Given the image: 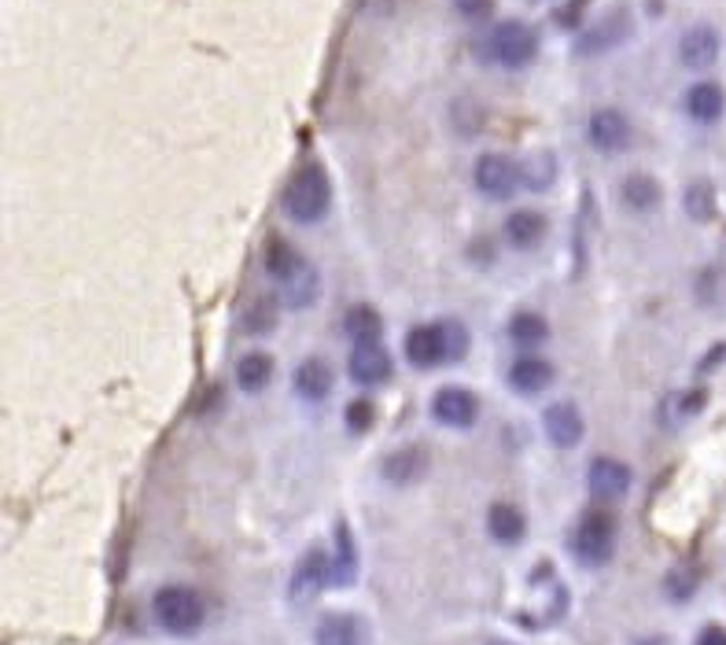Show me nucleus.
Instances as JSON below:
<instances>
[{
    "instance_id": "obj_1",
    "label": "nucleus",
    "mask_w": 726,
    "mask_h": 645,
    "mask_svg": "<svg viewBox=\"0 0 726 645\" xmlns=\"http://www.w3.org/2000/svg\"><path fill=\"white\" fill-rule=\"evenodd\" d=\"M281 207L295 225H317L333 211V181H328V173L317 162L295 170L292 181L284 184Z\"/></svg>"
},
{
    "instance_id": "obj_2",
    "label": "nucleus",
    "mask_w": 726,
    "mask_h": 645,
    "mask_svg": "<svg viewBox=\"0 0 726 645\" xmlns=\"http://www.w3.org/2000/svg\"><path fill=\"white\" fill-rule=\"evenodd\" d=\"M151 612H156L159 627L167 634H178V638H189L207 620L203 598L192 586H162L156 601H151Z\"/></svg>"
},
{
    "instance_id": "obj_3",
    "label": "nucleus",
    "mask_w": 726,
    "mask_h": 645,
    "mask_svg": "<svg viewBox=\"0 0 726 645\" xmlns=\"http://www.w3.org/2000/svg\"><path fill=\"white\" fill-rule=\"evenodd\" d=\"M491 63H498L505 71H520L527 63H535L538 56V34L535 27L520 23V19H505L491 30L487 45H483Z\"/></svg>"
},
{
    "instance_id": "obj_4",
    "label": "nucleus",
    "mask_w": 726,
    "mask_h": 645,
    "mask_svg": "<svg viewBox=\"0 0 726 645\" xmlns=\"http://www.w3.org/2000/svg\"><path fill=\"white\" fill-rule=\"evenodd\" d=\"M612 550H615V524L609 512L601 509L582 512V520L571 531V553H576V561L587 568H601L612 557Z\"/></svg>"
},
{
    "instance_id": "obj_5",
    "label": "nucleus",
    "mask_w": 726,
    "mask_h": 645,
    "mask_svg": "<svg viewBox=\"0 0 726 645\" xmlns=\"http://www.w3.org/2000/svg\"><path fill=\"white\" fill-rule=\"evenodd\" d=\"M631 34H634V15H631V8L620 4V8H612V12H604L593 27L579 30V38H576V56H582V60L604 56V52L620 49Z\"/></svg>"
},
{
    "instance_id": "obj_6",
    "label": "nucleus",
    "mask_w": 726,
    "mask_h": 645,
    "mask_svg": "<svg viewBox=\"0 0 726 645\" xmlns=\"http://www.w3.org/2000/svg\"><path fill=\"white\" fill-rule=\"evenodd\" d=\"M472 181H476L480 195L487 200L502 203V200H513V192L520 189L524 178H520V167L509 159V156H498V151H487V156L476 159V170H472Z\"/></svg>"
},
{
    "instance_id": "obj_7",
    "label": "nucleus",
    "mask_w": 726,
    "mask_h": 645,
    "mask_svg": "<svg viewBox=\"0 0 726 645\" xmlns=\"http://www.w3.org/2000/svg\"><path fill=\"white\" fill-rule=\"evenodd\" d=\"M587 137L593 148L604 151V156H620V151H627V145H631L634 129H631V118H627L620 107H601V112L590 115Z\"/></svg>"
},
{
    "instance_id": "obj_8",
    "label": "nucleus",
    "mask_w": 726,
    "mask_h": 645,
    "mask_svg": "<svg viewBox=\"0 0 726 645\" xmlns=\"http://www.w3.org/2000/svg\"><path fill=\"white\" fill-rule=\"evenodd\" d=\"M406 358L413 369H435L439 362H450V340L446 321L443 325H417L406 332Z\"/></svg>"
},
{
    "instance_id": "obj_9",
    "label": "nucleus",
    "mask_w": 726,
    "mask_h": 645,
    "mask_svg": "<svg viewBox=\"0 0 726 645\" xmlns=\"http://www.w3.org/2000/svg\"><path fill=\"white\" fill-rule=\"evenodd\" d=\"M432 417L443 429H472L480 421V399L469 388H443L432 399Z\"/></svg>"
},
{
    "instance_id": "obj_10",
    "label": "nucleus",
    "mask_w": 726,
    "mask_h": 645,
    "mask_svg": "<svg viewBox=\"0 0 726 645\" xmlns=\"http://www.w3.org/2000/svg\"><path fill=\"white\" fill-rule=\"evenodd\" d=\"M631 468L615 457H598L587 473V484H590V495L601 498V501H620L627 490H631Z\"/></svg>"
},
{
    "instance_id": "obj_11",
    "label": "nucleus",
    "mask_w": 726,
    "mask_h": 645,
    "mask_svg": "<svg viewBox=\"0 0 726 645\" xmlns=\"http://www.w3.org/2000/svg\"><path fill=\"white\" fill-rule=\"evenodd\" d=\"M333 583V561L322 553V550H311L295 564V575H292V598L295 601H306V598H317L322 586Z\"/></svg>"
},
{
    "instance_id": "obj_12",
    "label": "nucleus",
    "mask_w": 726,
    "mask_h": 645,
    "mask_svg": "<svg viewBox=\"0 0 726 645\" xmlns=\"http://www.w3.org/2000/svg\"><path fill=\"white\" fill-rule=\"evenodd\" d=\"M543 429H546V440L560 446V451H571V446H579L582 440V417L571 402H554V406L543 413Z\"/></svg>"
},
{
    "instance_id": "obj_13",
    "label": "nucleus",
    "mask_w": 726,
    "mask_h": 645,
    "mask_svg": "<svg viewBox=\"0 0 726 645\" xmlns=\"http://www.w3.org/2000/svg\"><path fill=\"white\" fill-rule=\"evenodd\" d=\"M347 369H350V377H355L358 384H366V388L383 384V380L391 377V355L383 351L380 343H358L355 355H350Z\"/></svg>"
},
{
    "instance_id": "obj_14",
    "label": "nucleus",
    "mask_w": 726,
    "mask_h": 645,
    "mask_svg": "<svg viewBox=\"0 0 726 645\" xmlns=\"http://www.w3.org/2000/svg\"><path fill=\"white\" fill-rule=\"evenodd\" d=\"M369 642V627L350 612H336V616H325L314 631V645H366Z\"/></svg>"
},
{
    "instance_id": "obj_15",
    "label": "nucleus",
    "mask_w": 726,
    "mask_h": 645,
    "mask_svg": "<svg viewBox=\"0 0 726 645\" xmlns=\"http://www.w3.org/2000/svg\"><path fill=\"white\" fill-rule=\"evenodd\" d=\"M678 56L693 71L712 67L715 56H719V34H715L712 27H704V23L701 27H690L686 34H682V41H678Z\"/></svg>"
},
{
    "instance_id": "obj_16",
    "label": "nucleus",
    "mask_w": 726,
    "mask_h": 645,
    "mask_svg": "<svg viewBox=\"0 0 726 645\" xmlns=\"http://www.w3.org/2000/svg\"><path fill=\"white\" fill-rule=\"evenodd\" d=\"M428 473V451L421 443H410V446H399L394 454H388V462H383V476H388V484H417Z\"/></svg>"
},
{
    "instance_id": "obj_17",
    "label": "nucleus",
    "mask_w": 726,
    "mask_h": 645,
    "mask_svg": "<svg viewBox=\"0 0 726 645\" xmlns=\"http://www.w3.org/2000/svg\"><path fill=\"white\" fill-rule=\"evenodd\" d=\"M723 112H726V93H723V85H715V82L690 85V93H686V115L693 118V123L712 126V123H719Z\"/></svg>"
},
{
    "instance_id": "obj_18",
    "label": "nucleus",
    "mask_w": 726,
    "mask_h": 645,
    "mask_svg": "<svg viewBox=\"0 0 726 645\" xmlns=\"http://www.w3.org/2000/svg\"><path fill=\"white\" fill-rule=\"evenodd\" d=\"M509 384H513V391L535 395V391L554 384V366H549L546 358H538V355H524L509 366Z\"/></svg>"
},
{
    "instance_id": "obj_19",
    "label": "nucleus",
    "mask_w": 726,
    "mask_h": 645,
    "mask_svg": "<svg viewBox=\"0 0 726 645\" xmlns=\"http://www.w3.org/2000/svg\"><path fill=\"white\" fill-rule=\"evenodd\" d=\"M317 292H322V281H317V269L311 262H303L288 281H281V303L288 306V310H306V306H314Z\"/></svg>"
},
{
    "instance_id": "obj_20",
    "label": "nucleus",
    "mask_w": 726,
    "mask_h": 645,
    "mask_svg": "<svg viewBox=\"0 0 726 645\" xmlns=\"http://www.w3.org/2000/svg\"><path fill=\"white\" fill-rule=\"evenodd\" d=\"M295 391L306 402H322L333 391V366L325 358H306V362L295 369Z\"/></svg>"
},
{
    "instance_id": "obj_21",
    "label": "nucleus",
    "mask_w": 726,
    "mask_h": 645,
    "mask_svg": "<svg viewBox=\"0 0 726 645\" xmlns=\"http://www.w3.org/2000/svg\"><path fill=\"white\" fill-rule=\"evenodd\" d=\"M358 579V546L344 520L336 524V553H333V586H350Z\"/></svg>"
},
{
    "instance_id": "obj_22",
    "label": "nucleus",
    "mask_w": 726,
    "mask_h": 645,
    "mask_svg": "<svg viewBox=\"0 0 726 645\" xmlns=\"http://www.w3.org/2000/svg\"><path fill=\"white\" fill-rule=\"evenodd\" d=\"M524 512L509 506V501H494V506L487 509V531L498 539L502 546H516L524 539Z\"/></svg>"
},
{
    "instance_id": "obj_23",
    "label": "nucleus",
    "mask_w": 726,
    "mask_h": 645,
    "mask_svg": "<svg viewBox=\"0 0 726 645\" xmlns=\"http://www.w3.org/2000/svg\"><path fill=\"white\" fill-rule=\"evenodd\" d=\"M546 236V218L538 211H513L505 218V240L520 251H532Z\"/></svg>"
},
{
    "instance_id": "obj_24",
    "label": "nucleus",
    "mask_w": 726,
    "mask_h": 645,
    "mask_svg": "<svg viewBox=\"0 0 726 645\" xmlns=\"http://www.w3.org/2000/svg\"><path fill=\"white\" fill-rule=\"evenodd\" d=\"M303 262H306V258H303L299 251H295L284 236H273L270 244H266V251H262V266H266V273H270V277L277 281V284L288 281L292 273L303 266Z\"/></svg>"
},
{
    "instance_id": "obj_25",
    "label": "nucleus",
    "mask_w": 726,
    "mask_h": 645,
    "mask_svg": "<svg viewBox=\"0 0 726 645\" xmlns=\"http://www.w3.org/2000/svg\"><path fill=\"white\" fill-rule=\"evenodd\" d=\"M380 329H383V321L369 303L350 306V310L344 314V332L355 340V347L358 343H380Z\"/></svg>"
},
{
    "instance_id": "obj_26",
    "label": "nucleus",
    "mask_w": 726,
    "mask_h": 645,
    "mask_svg": "<svg viewBox=\"0 0 726 645\" xmlns=\"http://www.w3.org/2000/svg\"><path fill=\"white\" fill-rule=\"evenodd\" d=\"M620 200L631 207V211L649 214L660 203V184L656 178H649V173H631V178L620 184Z\"/></svg>"
},
{
    "instance_id": "obj_27",
    "label": "nucleus",
    "mask_w": 726,
    "mask_h": 645,
    "mask_svg": "<svg viewBox=\"0 0 726 645\" xmlns=\"http://www.w3.org/2000/svg\"><path fill=\"white\" fill-rule=\"evenodd\" d=\"M273 380V358L266 351H251L236 362V384L248 391V395H255Z\"/></svg>"
},
{
    "instance_id": "obj_28",
    "label": "nucleus",
    "mask_w": 726,
    "mask_h": 645,
    "mask_svg": "<svg viewBox=\"0 0 726 645\" xmlns=\"http://www.w3.org/2000/svg\"><path fill=\"white\" fill-rule=\"evenodd\" d=\"M509 336H513V343L535 347V343H543L546 336H549V325H546V317H538L532 310H520V314H513Z\"/></svg>"
},
{
    "instance_id": "obj_29",
    "label": "nucleus",
    "mask_w": 726,
    "mask_h": 645,
    "mask_svg": "<svg viewBox=\"0 0 726 645\" xmlns=\"http://www.w3.org/2000/svg\"><path fill=\"white\" fill-rule=\"evenodd\" d=\"M554 173H557L554 156H535V159H527L524 167H520L524 184H527V189H535V192H546L549 184H554Z\"/></svg>"
},
{
    "instance_id": "obj_30",
    "label": "nucleus",
    "mask_w": 726,
    "mask_h": 645,
    "mask_svg": "<svg viewBox=\"0 0 726 645\" xmlns=\"http://www.w3.org/2000/svg\"><path fill=\"white\" fill-rule=\"evenodd\" d=\"M273 321H277V303H273L270 295H259V299H251L248 314H244L248 332L266 336V332L273 329Z\"/></svg>"
},
{
    "instance_id": "obj_31",
    "label": "nucleus",
    "mask_w": 726,
    "mask_h": 645,
    "mask_svg": "<svg viewBox=\"0 0 726 645\" xmlns=\"http://www.w3.org/2000/svg\"><path fill=\"white\" fill-rule=\"evenodd\" d=\"M686 211L690 218H697V222H708L715 214V192L708 181H693L686 189Z\"/></svg>"
},
{
    "instance_id": "obj_32",
    "label": "nucleus",
    "mask_w": 726,
    "mask_h": 645,
    "mask_svg": "<svg viewBox=\"0 0 726 645\" xmlns=\"http://www.w3.org/2000/svg\"><path fill=\"white\" fill-rule=\"evenodd\" d=\"M347 429L350 432H369L372 429V406L366 399H355L347 406Z\"/></svg>"
},
{
    "instance_id": "obj_33",
    "label": "nucleus",
    "mask_w": 726,
    "mask_h": 645,
    "mask_svg": "<svg viewBox=\"0 0 726 645\" xmlns=\"http://www.w3.org/2000/svg\"><path fill=\"white\" fill-rule=\"evenodd\" d=\"M457 15L469 19V23H480V19H487L494 12V0H454Z\"/></svg>"
},
{
    "instance_id": "obj_34",
    "label": "nucleus",
    "mask_w": 726,
    "mask_h": 645,
    "mask_svg": "<svg viewBox=\"0 0 726 645\" xmlns=\"http://www.w3.org/2000/svg\"><path fill=\"white\" fill-rule=\"evenodd\" d=\"M667 590H671V598H675V601H686L693 590H697V575H690V572H671V575H667Z\"/></svg>"
},
{
    "instance_id": "obj_35",
    "label": "nucleus",
    "mask_w": 726,
    "mask_h": 645,
    "mask_svg": "<svg viewBox=\"0 0 726 645\" xmlns=\"http://www.w3.org/2000/svg\"><path fill=\"white\" fill-rule=\"evenodd\" d=\"M587 4H590V0H568V4L557 12V23L565 27V30H576L579 19H582V12H587Z\"/></svg>"
},
{
    "instance_id": "obj_36",
    "label": "nucleus",
    "mask_w": 726,
    "mask_h": 645,
    "mask_svg": "<svg viewBox=\"0 0 726 645\" xmlns=\"http://www.w3.org/2000/svg\"><path fill=\"white\" fill-rule=\"evenodd\" d=\"M697 645H726V627H704Z\"/></svg>"
},
{
    "instance_id": "obj_37",
    "label": "nucleus",
    "mask_w": 726,
    "mask_h": 645,
    "mask_svg": "<svg viewBox=\"0 0 726 645\" xmlns=\"http://www.w3.org/2000/svg\"><path fill=\"white\" fill-rule=\"evenodd\" d=\"M634 645H667L664 638H642V642H634Z\"/></svg>"
}]
</instances>
